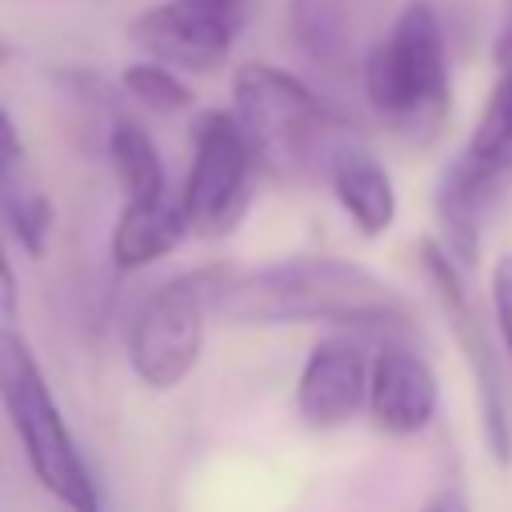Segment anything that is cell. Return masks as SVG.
<instances>
[{"label": "cell", "mask_w": 512, "mask_h": 512, "mask_svg": "<svg viewBox=\"0 0 512 512\" xmlns=\"http://www.w3.org/2000/svg\"><path fill=\"white\" fill-rule=\"evenodd\" d=\"M216 312L232 324H340L400 328L408 304L376 272L336 256H292L228 272Z\"/></svg>", "instance_id": "obj_1"}, {"label": "cell", "mask_w": 512, "mask_h": 512, "mask_svg": "<svg viewBox=\"0 0 512 512\" xmlns=\"http://www.w3.org/2000/svg\"><path fill=\"white\" fill-rule=\"evenodd\" d=\"M0 404L40 488L68 512H104L100 484L48 388L32 344L0 324Z\"/></svg>", "instance_id": "obj_2"}, {"label": "cell", "mask_w": 512, "mask_h": 512, "mask_svg": "<svg viewBox=\"0 0 512 512\" xmlns=\"http://www.w3.org/2000/svg\"><path fill=\"white\" fill-rule=\"evenodd\" d=\"M232 112L256 152V164L288 176L312 164H328L344 140L328 104L292 72L276 64H240L232 76Z\"/></svg>", "instance_id": "obj_3"}, {"label": "cell", "mask_w": 512, "mask_h": 512, "mask_svg": "<svg viewBox=\"0 0 512 512\" xmlns=\"http://www.w3.org/2000/svg\"><path fill=\"white\" fill-rule=\"evenodd\" d=\"M368 108L400 128H428L448 112V48L428 0H408L360 68Z\"/></svg>", "instance_id": "obj_4"}, {"label": "cell", "mask_w": 512, "mask_h": 512, "mask_svg": "<svg viewBox=\"0 0 512 512\" xmlns=\"http://www.w3.org/2000/svg\"><path fill=\"white\" fill-rule=\"evenodd\" d=\"M224 280L228 268H196L140 300L128 324V364L148 388L168 392L200 364L208 312L216 308Z\"/></svg>", "instance_id": "obj_5"}, {"label": "cell", "mask_w": 512, "mask_h": 512, "mask_svg": "<svg viewBox=\"0 0 512 512\" xmlns=\"http://www.w3.org/2000/svg\"><path fill=\"white\" fill-rule=\"evenodd\" d=\"M256 152L228 108H212L196 120L192 168L180 188V204L188 212V228L196 236H224L248 208V188L256 172Z\"/></svg>", "instance_id": "obj_6"}, {"label": "cell", "mask_w": 512, "mask_h": 512, "mask_svg": "<svg viewBox=\"0 0 512 512\" xmlns=\"http://www.w3.org/2000/svg\"><path fill=\"white\" fill-rule=\"evenodd\" d=\"M244 24V0H160L144 8L128 36L152 60L180 72H216Z\"/></svg>", "instance_id": "obj_7"}, {"label": "cell", "mask_w": 512, "mask_h": 512, "mask_svg": "<svg viewBox=\"0 0 512 512\" xmlns=\"http://www.w3.org/2000/svg\"><path fill=\"white\" fill-rule=\"evenodd\" d=\"M424 268L440 292V304L448 312V324L464 348V356L472 360V376H476V392H480V424H484V444L488 452L508 464L512 460V428H508V416H504V388H500V368H496V352L476 320V308L460 284V260L452 252H444L440 244L424 240Z\"/></svg>", "instance_id": "obj_8"}, {"label": "cell", "mask_w": 512, "mask_h": 512, "mask_svg": "<svg viewBox=\"0 0 512 512\" xmlns=\"http://www.w3.org/2000/svg\"><path fill=\"white\" fill-rule=\"evenodd\" d=\"M368 372L372 360L352 336L320 340L296 380V412L308 428H340L348 424L360 404H368Z\"/></svg>", "instance_id": "obj_9"}, {"label": "cell", "mask_w": 512, "mask_h": 512, "mask_svg": "<svg viewBox=\"0 0 512 512\" xmlns=\"http://www.w3.org/2000/svg\"><path fill=\"white\" fill-rule=\"evenodd\" d=\"M440 384L428 360L404 344H384L368 372V412L388 436H416L432 424Z\"/></svg>", "instance_id": "obj_10"}, {"label": "cell", "mask_w": 512, "mask_h": 512, "mask_svg": "<svg viewBox=\"0 0 512 512\" xmlns=\"http://www.w3.org/2000/svg\"><path fill=\"white\" fill-rule=\"evenodd\" d=\"M324 176L340 200V208L348 212V220L364 232V236H380L388 232V224L396 220V192H392V176L384 172V164L356 140H340L324 164Z\"/></svg>", "instance_id": "obj_11"}, {"label": "cell", "mask_w": 512, "mask_h": 512, "mask_svg": "<svg viewBox=\"0 0 512 512\" xmlns=\"http://www.w3.org/2000/svg\"><path fill=\"white\" fill-rule=\"evenodd\" d=\"M188 232L192 228H188V212H184L180 196L160 192L148 200H124V208L112 224L108 252H112L116 268L136 272V268H148L160 256H168Z\"/></svg>", "instance_id": "obj_12"}, {"label": "cell", "mask_w": 512, "mask_h": 512, "mask_svg": "<svg viewBox=\"0 0 512 512\" xmlns=\"http://www.w3.org/2000/svg\"><path fill=\"white\" fill-rule=\"evenodd\" d=\"M464 168L480 176L484 188H492L496 196L512 184V68L500 72L476 128H472V140L468 148L460 152Z\"/></svg>", "instance_id": "obj_13"}, {"label": "cell", "mask_w": 512, "mask_h": 512, "mask_svg": "<svg viewBox=\"0 0 512 512\" xmlns=\"http://www.w3.org/2000/svg\"><path fill=\"white\" fill-rule=\"evenodd\" d=\"M108 164L116 172L124 200H148V196L168 192L164 160H160L152 136L128 116H116L108 128Z\"/></svg>", "instance_id": "obj_14"}, {"label": "cell", "mask_w": 512, "mask_h": 512, "mask_svg": "<svg viewBox=\"0 0 512 512\" xmlns=\"http://www.w3.org/2000/svg\"><path fill=\"white\" fill-rule=\"evenodd\" d=\"M292 36L320 64L344 60L352 48L348 0H292Z\"/></svg>", "instance_id": "obj_15"}, {"label": "cell", "mask_w": 512, "mask_h": 512, "mask_svg": "<svg viewBox=\"0 0 512 512\" xmlns=\"http://www.w3.org/2000/svg\"><path fill=\"white\" fill-rule=\"evenodd\" d=\"M0 216L8 224V232L20 240L24 252L44 256L48 248V228H52V204L48 196L24 176V168H8L0 172Z\"/></svg>", "instance_id": "obj_16"}, {"label": "cell", "mask_w": 512, "mask_h": 512, "mask_svg": "<svg viewBox=\"0 0 512 512\" xmlns=\"http://www.w3.org/2000/svg\"><path fill=\"white\" fill-rule=\"evenodd\" d=\"M120 84H124V92H128L136 104H144V108H152V112H164V116L184 112V108L196 104V92L180 80V68H172V64H164V60H152V56L128 64V68L120 72Z\"/></svg>", "instance_id": "obj_17"}, {"label": "cell", "mask_w": 512, "mask_h": 512, "mask_svg": "<svg viewBox=\"0 0 512 512\" xmlns=\"http://www.w3.org/2000/svg\"><path fill=\"white\" fill-rule=\"evenodd\" d=\"M492 308H496V324L512 356V252H504L492 268Z\"/></svg>", "instance_id": "obj_18"}, {"label": "cell", "mask_w": 512, "mask_h": 512, "mask_svg": "<svg viewBox=\"0 0 512 512\" xmlns=\"http://www.w3.org/2000/svg\"><path fill=\"white\" fill-rule=\"evenodd\" d=\"M24 160V144H20V132H16V120L8 116V108L0 104V172L16 168Z\"/></svg>", "instance_id": "obj_19"}, {"label": "cell", "mask_w": 512, "mask_h": 512, "mask_svg": "<svg viewBox=\"0 0 512 512\" xmlns=\"http://www.w3.org/2000/svg\"><path fill=\"white\" fill-rule=\"evenodd\" d=\"M20 312V284H16V268L4 252V240H0V316L12 320Z\"/></svg>", "instance_id": "obj_20"}, {"label": "cell", "mask_w": 512, "mask_h": 512, "mask_svg": "<svg viewBox=\"0 0 512 512\" xmlns=\"http://www.w3.org/2000/svg\"><path fill=\"white\" fill-rule=\"evenodd\" d=\"M496 68L508 72L512 68V0H504V20L496 32Z\"/></svg>", "instance_id": "obj_21"}, {"label": "cell", "mask_w": 512, "mask_h": 512, "mask_svg": "<svg viewBox=\"0 0 512 512\" xmlns=\"http://www.w3.org/2000/svg\"><path fill=\"white\" fill-rule=\"evenodd\" d=\"M420 512H468V500L456 488H440L436 496H428V504Z\"/></svg>", "instance_id": "obj_22"}, {"label": "cell", "mask_w": 512, "mask_h": 512, "mask_svg": "<svg viewBox=\"0 0 512 512\" xmlns=\"http://www.w3.org/2000/svg\"><path fill=\"white\" fill-rule=\"evenodd\" d=\"M8 60H12V48H8V40H4V36H0V68H4V64H8Z\"/></svg>", "instance_id": "obj_23"}]
</instances>
